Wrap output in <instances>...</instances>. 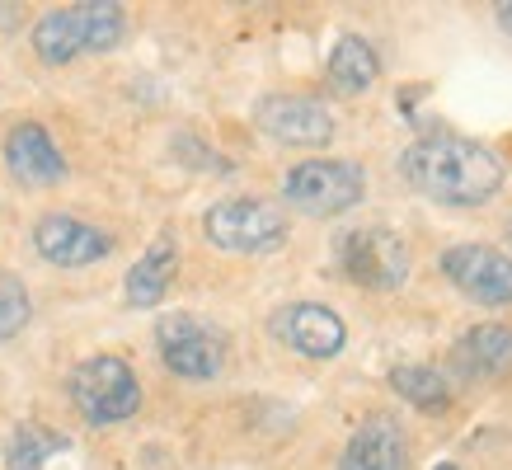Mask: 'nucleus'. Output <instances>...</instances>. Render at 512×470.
Here are the masks:
<instances>
[{"label": "nucleus", "instance_id": "obj_1", "mask_svg": "<svg viewBox=\"0 0 512 470\" xmlns=\"http://www.w3.org/2000/svg\"><path fill=\"white\" fill-rule=\"evenodd\" d=\"M404 179L419 188L423 198L447 207H480L489 203L503 179H508V165L494 146L470 137H456V132H428L419 137L400 160Z\"/></svg>", "mask_w": 512, "mask_h": 470}, {"label": "nucleus", "instance_id": "obj_2", "mask_svg": "<svg viewBox=\"0 0 512 470\" xmlns=\"http://www.w3.org/2000/svg\"><path fill=\"white\" fill-rule=\"evenodd\" d=\"M202 235L226 254H273L287 245V212L268 198H221L202 212Z\"/></svg>", "mask_w": 512, "mask_h": 470}, {"label": "nucleus", "instance_id": "obj_3", "mask_svg": "<svg viewBox=\"0 0 512 470\" xmlns=\"http://www.w3.org/2000/svg\"><path fill=\"white\" fill-rule=\"evenodd\" d=\"M71 400H76L80 419L94 428L123 423L141 409V381L132 362L113 358V353H94L71 372Z\"/></svg>", "mask_w": 512, "mask_h": 470}, {"label": "nucleus", "instance_id": "obj_4", "mask_svg": "<svg viewBox=\"0 0 512 470\" xmlns=\"http://www.w3.org/2000/svg\"><path fill=\"white\" fill-rule=\"evenodd\" d=\"M362 193H367V170L357 160H301L282 179L287 207L306 217H339L362 203Z\"/></svg>", "mask_w": 512, "mask_h": 470}, {"label": "nucleus", "instance_id": "obj_5", "mask_svg": "<svg viewBox=\"0 0 512 470\" xmlns=\"http://www.w3.org/2000/svg\"><path fill=\"white\" fill-rule=\"evenodd\" d=\"M339 268L357 287H372V292H395L409 282L414 254L395 231L386 226H357V231L339 235Z\"/></svg>", "mask_w": 512, "mask_h": 470}, {"label": "nucleus", "instance_id": "obj_6", "mask_svg": "<svg viewBox=\"0 0 512 470\" xmlns=\"http://www.w3.org/2000/svg\"><path fill=\"white\" fill-rule=\"evenodd\" d=\"M156 344L165 367L184 381H217L221 367H226V334L212 320H198V315H165L156 325Z\"/></svg>", "mask_w": 512, "mask_h": 470}, {"label": "nucleus", "instance_id": "obj_7", "mask_svg": "<svg viewBox=\"0 0 512 470\" xmlns=\"http://www.w3.org/2000/svg\"><path fill=\"white\" fill-rule=\"evenodd\" d=\"M442 273L456 292H466L480 306H512V254L466 240V245H451L442 254Z\"/></svg>", "mask_w": 512, "mask_h": 470}, {"label": "nucleus", "instance_id": "obj_8", "mask_svg": "<svg viewBox=\"0 0 512 470\" xmlns=\"http://www.w3.org/2000/svg\"><path fill=\"white\" fill-rule=\"evenodd\" d=\"M259 132L282 146H329L334 141V113L311 94H268L254 109Z\"/></svg>", "mask_w": 512, "mask_h": 470}, {"label": "nucleus", "instance_id": "obj_9", "mask_svg": "<svg viewBox=\"0 0 512 470\" xmlns=\"http://www.w3.org/2000/svg\"><path fill=\"white\" fill-rule=\"evenodd\" d=\"M33 250L57 268H90L113 254V235L80 217H66V212H47L33 226Z\"/></svg>", "mask_w": 512, "mask_h": 470}, {"label": "nucleus", "instance_id": "obj_10", "mask_svg": "<svg viewBox=\"0 0 512 470\" xmlns=\"http://www.w3.org/2000/svg\"><path fill=\"white\" fill-rule=\"evenodd\" d=\"M273 334L301 358H339L348 344V325L325 301H292L273 315Z\"/></svg>", "mask_w": 512, "mask_h": 470}, {"label": "nucleus", "instance_id": "obj_11", "mask_svg": "<svg viewBox=\"0 0 512 470\" xmlns=\"http://www.w3.org/2000/svg\"><path fill=\"white\" fill-rule=\"evenodd\" d=\"M5 170L15 174L19 184L47 188L66 174V160H62V151H57V141L47 137L43 123H19V127H10V137H5Z\"/></svg>", "mask_w": 512, "mask_h": 470}, {"label": "nucleus", "instance_id": "obj_12", "mask_svg": "<svg viewBox=\"0 0 512 470\" xmlns=\"http://www.w3.org/2000/svg\"><path fill=\"white\" fill-rule=\"evenodd\" d=\"M409 461V438L390 414H372L357 423V433L348 438L339 456V470H404Z\"/></svg>", "mask_w": 512, "mask_h": 470}, {"label": "nucleus", "instance_id": "obj_13", "mask_svg": "<svg viewBox=\"0 0 512 470\" xmlns=\"http://www.w3.org/2000/svg\"><path fill=\"white\" fill-rule=\"evenodd\" d=\"M174 268H179V250H174L170 235H160L156 245H151L137 264L127 268V301H132V306H141V311L160 306V301H165V292H170V282H174Z\"/></svg>", "mask_w": 512, "mask_h": 470}, {"label": "nucleus", "instance_id": "obj_14", "mask_svg": "<svg viewBox=\"0 0 512 470\" xmlns=\"http://www.w3.org/2000/svg\"><path fill=\"white\" fill-rule=\"evenodd\" d=\"M325 76L339 94H367L376 85V76H381V57H376V47L362 33H343L334 52H329Z\"/></svg>", "mask_w": 512, "mask_h": 470}, {"label": "nucleus", "instance_id": "obj_15", "mask_svg": "<svg viewBox=\"0 0 512 470\" xmlns=\"http://www.w3.org/2000/svg\"><path fill=\"white\" fill-rule=\"evenodd\" d=\"M33 52H38V62H47V66L76 62L80 52H85L76 10H52V15L38 19V24H33Z\"/></svg>", "mask_w": 512, "mask_h": 470}, {"label": "nucleus", "instance_id": "obj_16", "mask_svg": "<svg viewBox=\"0 0 512 470\" xmlns=\"http://www.w3.org/2000/svg\"><path fill=\"white\" fill-rule=\"evenodd\" d=\"M461 367L480 376L512 372V329L508 325H475L461 339Z\"/></svg>", "mask_w": 512, "mask_h": 470}, {"label": "nucleus", "instance_id": "obj_17", "mask_svg": "<svg viewBox=\"0 0 512 470\" xmlns=\"http://www.w3.org/2000/svg\"><path fill=\"white\" fill-rule=\"evenodd\" d=\"M80 19V38H85V52H113L127 33V10L118 0H85V5H71Z\"/></svg>", "mask_w": 512, "mask_h": 470}, {"label": "nucleus", "instance_id": "obj_18", "mask_svg": "<svg viewBox=\"0 0 512 470\" xmlns=\"http://www.w3.org/2000/svg\"><path fill=\"white\" fill-rule=\"evenodd\" d=\"M390 386H395V391H400L414 409H428V414H442V409L451 405L447 376L433 372V367H419V362H404V367H395V372H390Z\"/></svg>", "mask_w": 512, "mask_h": 470}, {"label": "nucleus", "instance_id": "obj_19", "mask_svg": "<svg viewBox=\"0 0 512 470\" xmlns=\"http://www.w3.org/2000/svg\"><path fill=\"white\" fill-rule=\"evenodd\" d=\"M62 438L57 433H43L33 423H19L10 447H5V470H43L47 466V452H57Z\"/></svg>", "mask_w": 512, "mask_h": 470}, {"label": "nucleus", "instance_id": "obj_20", "mask_svg": "<svg viewBox=\"0 0 512 470\" xmlns=\"http://www.w3.org/2000/svg\"><path fill=\"white\" fill-rule=\"evenodd\" d=\"M29 315H33L29 287H24L10 268H0V344H5V339H15L19 329L29 325Z\"/></svg>", "mask_w": 512, "mask_h": 470}, {"label": "nucleus", "instance_id": "obj_21", "mask_svg": "<svg viewBox=\"0 0 512 470\" xmlns=\"http://www.w3.org/2000/svg\"><path fill=\"white\" fill-rule=\"evenodd\" d=\"M498 24L512 33V0H508V5H498Z\"/></svg>", "mask_w": 512, "mask_h": 470}, {"label": "nucleus", "instance_id": "obj_22", "mask_svg": "<svg viewBox=\"0 0 512 470\" xmlns=\"http://www.w3.org/2000/svg\"><path fill=\"white\" fill-rule=\"evenodd\" d=\"M433 470H461V466H456V461H437Z\"/></svg>", "mask_w": 512, "mask_h": 470}, {"label": "nucleus", "instance_id": "obj_23", "mask_svg": "<svg viewBox=\"0 0 512 470\" xmlns=\"http://www.w3.org/2000/svg\"><path fill=\"white\" fill-rule=\"evenodd\" d=\"M508 245H512V217H508Z\"/></svg>", "mask_w": 512, "mask_h": 470}]
</instances>
